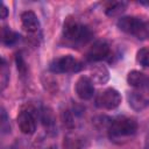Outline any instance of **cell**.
Masks as SVG:
<instances>
[{"mask_svg": "<svg viewBox=\"0 0 149 149\" xmlns=\"http://www.w3.org/2000/svg\"><path fill=\"white\" fill-rule=\"evenodd\" d=\"M87 146V139L76 132H70L64 136V149H84Z\"/></svg>", "mask_w": 149, "mask_h": 149, "instance_id": "30bf717a", "label": "cell"}, {"mask_svg": "<svg viewBox=\"0 0 149 149\" xmlns=\"http://www.w3.org/2000/svg\"><path fill=\"white\" fill-rule=\"evenodd\" d=\"M126 7H127V3L123 2V1H116V2H111L106 9H105V13L108 15V16H118L120 15L121 13H123L126 10Z\"/></svg>", "mask_w": 149, "mask_h": 149, "instance_id": "2e32d148", "label": "cell"}, {"mask_svg": "<svg viewBox=\"0 0 149 149\" xmlns=\"http://www.w3.org/2000/svg\"><path fill=\"white\" fill-rule=\"evenodd\" d=\"M0 80H1V90H5V87L8 84L9 80V69L7 68L6 61L2 57L1 58V70H0Z\"/></svg>", "mask_w": 149, "mask_h": 149, "instance_id": "ac0fdd59", "label": "cell"}, {"mask_svg": "<svg viewBox=\"0 0 149 149\" xmlns=\"http://www.w3.org/2000/svg\"><path fill=\"white\" fill-rule=\"evenodd\" d=\"M74 92L81 100H90L94 95V84L88 76H80L74 84Z\"/></svg>", "mask_w": 149, "mask_h": 149, "instance_id": "ba28073f", "label": "cell"}, {"mask_svg": "<svg viewBox=\"0 0 149 149\" xmlns=\"http://www.w3.org/2000/svg\"><path fill=\"white\" fill-rule=\"evenodd\" d=\"M47 149H57V147H56V146H50V147H48Z\"/></svg>", "mask_w": 149, "mask_h": 149, "instance_id": "7402d4cb", "label": "cell"}, {"mask_svg": "<svg viewBox=\"0 0 149 149\" xmlns=\"http://www.w3.org/2000/svg\"><path fill=\"white\" fill-rule=\"evenodd\" d=\"M20 34L9 29L8 27H3L1 29V42L6 47H13L20 41Z\"/></svg>", "mask_w": 149, "mask_h": 149, "instance_id": "5bb4252c", "label": "cell"}, {"mask_svg": "<svg viewBox=\"0 0 149 149\" xmlns=\"http://www.w3.org/2000/svg\"><path fill=\"white\" fill-rule=\"evenodd\" d=\"M109 44L105 40H98L88 48L86 58L90 62H99L105 59L109 55Z\"/></svg>", "mask_w": 149, "mask_h": 149, "instance_id": "9c48e42d", "label": "cell"}, {"mask_svg": "<svg viewBox=\"0 0 149 149\" xmlns=\"http://www.w3.org/2000/svg\"><path fill=\"white\" fill-rule=\"evenodd\" d=\"M6 125H8V120H7L6 111H5V108L2 107V108H1V130H2V133H6V132L9 130V129L6 127ZM8 126H9V125H8Z\"/></svg>", "mask_w": 149, "mask_h": 149, "instance_id": "ffe728a7", "label": "cell"}, {"mask_svg": "<svg viewBox=\"0 0 149 149\" xmlns=\"http://www.w3.org/2000/svg\"><path fill=\"white\" fill-rule=\"evenodd\" d=\"M127 83L134 88H142L149 86V76L139 70H132L127 74Z\"/></svg>", "mask_w": 149, "mask_h": 149, "instance_id": "7c38bea8", "label": "cell"}, {"mask_svg": "<svg viewBox=\"0 0 149 149\" xmlns=\"http://www.w3.org/2000/svg\"><path fill=\"white\" fill-rule=\"evenodd\" d=\"M16 122L21 133L26 135H33L36 132V116L30 109H22L16 118Z\"/></svg>", "mask_w": 149, "mask_h": 149, "instance_id": "52a82bcc", "label": "cell"}, {"mask_svg": "<svg viewBox=\"0 0 149 149\" xmlns=\"http://www.w3.org/2000/svg\"><path fill=\"white\" fill-rule=\"evenodd\" d=\"M118 28L137 40L149 38V22L137 16H122L116 22Z\"/></svg>", "mask_w": 149, "mask_h": 149, "instance_id": "6da1fadb", "label": "cell"}, {"mask_svg": "<svg viewBox=\"0 0 149 149\" xmlns=\"http://www.w3.org/2000/svg\"><path fill=\"white\" fill-rule=\"evenodd\" d=\"M121 94L113 87L100 91L95 97V106L101 109H115L121 104Z\"/></svg>", "mask_w": 149, "mask_h": 149, "instance_id": "5b68a950", "label": "cell"}, {"mask_svg": "<svg viewBox=\"0 0 149 149\" xmlns=\"http://www.w3.org/2000/svg\"><path fill=\"white\" fill-rule=\"evenodd\" d=\"M136 62L141 66H149V47L141 48L136 52Z\"/></svg>", "mask_w": 149, "mask_h": 149, "instance_id": "e0dca14e", "label": "cell"}, {"mask_svg": "<svg viewBox=\"0 0 149 149\" xmlns=\"http://www.w3.org/2000/svg\"><path fill=\"white\" fill-rule=\"evenodd\" d=\"M15 62H16V68H17L19 72H20L22 76H24V74H26V72H27V64H26V62H24V59H23V57H22V54H21V52L16 54Z\"/></svg>", "mask_w": 149, "mask_h": 149, "instance_id": "d6986e66", "label": "cell"}, {"mask_svg": "<svg viewBox=\"0 0 149 149\" xmlns=\"http://www.w3.org/2000/svg\"><path fill=\"white\" fill-rule=\"evenodd\" d=\"M128 105L132 109L141 112L149 106V86L142 88H134L127 93Z\"/></svg>", "mask_w": 149, "mask_h": 149, "instance_id": "8992f818", "label": "cell"}, {"mask_svg": "<svg viewBox=\"0 0 149 149\" xmlns=\"http://www.w3.org/2000/svg\"><path fill=\"white\" fill-rule=\"evenodd\" d=\"M21 24H22V28L29 34L38 31L41 27L40 20L33 10H26L21 14Z\"/></svg>", "mask_w": 149, "mask_h": 149, "instance_id": "8fae6325", "label": "cell"}, {"mask_svg": "<svg viewBox=\"0 0 149 149\" xmlns=\"http://www.w3.org/2000/svg\"><path fill=\"white\" fill-rule=\"evenodd\" d=\"M107 130L111 140L116 141V140L134 135L137 130V122L133 118L118 116L108 123Z\"/></svg>", "mask_w": 149, "mask_h": 149, "instance_id": "7a4b0ae2", "label": "cell"}, {"mask_svg": "<svg viewBox=\"0 0 149 149\" xmlns=\"http://www.w3.org/2000/svg\"><path fill=\"white\" fill-rule=\"evenodd\" d=\"M63 36L66 41L73 44H83L90 41L92 33L88 27L79 23L74 19L68 17L63 26Z\"/></svg>", "mask_w": 149, "mask_h": 149, "instance_id": "3957f363", "label": "cell"}, {"mask_svg": "<svg viewBox=\"0 0 149 149\" xmlns=\"http://www.w3.org/2000/svg\"><path fill=\"white\" fill-rule=\"evenodd\" d=\"M40 119L43 123V126L50 132L55 128L56 125V118L54 114V111L50 107H43L40 112Z\"/></svg>", "mask_w": 149, "mask_h": 149, "instance_id": "9a60e30c", "label": "cell"}, {"mask_svg": "<svg viewBox=\"0 0 149 149\" xmlns=\"http://www.w3.org/2000/svg\"><path fill=\"white\" fill-rule=\"evenodd\" d=\"M81 69L83 63L71 55H63L49 64V70L54 73H73Z\"/></svg>", "mask_w": 149, "mask_h": 149, "instance_id": "277c9868", "label": "cell"}, {"mask_svg": "<svg viewBox=\"0 0 149 149\" xmlns=\"http://www.w3.org/2000/svg\"><path fill=\"white\" fill-rule=\"evenodd\" d=\"M1 19H6L7 17V15H8V8L6 7V5L2 2V5H1Z\"/></svg>", "mask_w": 149, "mask_h": 149, "instance_id": "44dd1931", "label": "cell"}, {"mask_svg": "<svg viewBox=\"0 0 149 149\" xmlns=\"http://www.w3.org/2000/svg\"><path fill=\"white\" fill-rule=\"evenodd\" d=\"M90 78L93 81V84L104 85V84H106L109 80V71L104 65H95L91 70Z\"/></svg>", "mask_w": 149, "mask_h": 149, "instance_id": "4fadbf2b", "label": "cell"}]
</instances>
